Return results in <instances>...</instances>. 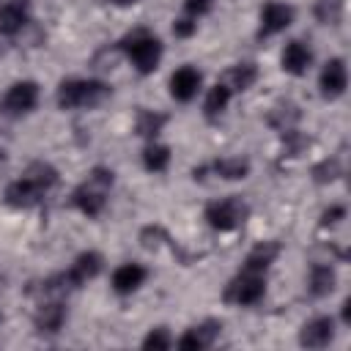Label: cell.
<instances>
[{"label":"cell","mask_w":351,"mask_h":351,"mask_svg":"<svg viewBox=\"0 0 351 351\" xmlns=\"http://www.w3.org/2000/svg\"><path fill=\"white\" fill-rule=\"evenodd\" d=\"M277 252H280V247H277L274 241H261V244H255V247L250 250V255L244 258V266H241V271L263 274V271H266V269L274 263Z\"/></svg>","instance_id":"e0dca14e"},{"label":"cell","mask_w":351,"mask_h":351,"mask_svg":"<svg viewBox=\"0 0 351 351\" xmlns=\"http://www.w3.org/2000/svg\"><path fill=\"white\" fill-rule=\"evenodd\" d=\"M41 195H44V189L38 184H33L27 176H22L5 186V203L11 208H30L41 200Z\"/></svg>","instance_id":"9c48e42d"},{"label":"cell","mask_w":351,"mask_h":351,"mask_svg":"<svg viewBox=\"0 0 351 351\" xmlns=\"http://www.w3.org/2000/svg\"><path fill=\"white\" fill-rule=\"evenodd\" d=\"M230 90L222 85V82H217L211 90H208V96H206V104H203V110H206V115L208 118H217V115H222V110L228 107V101H230Z\"/></svg>","instance_id":"cb8c5ba5"},{"label":"cell","mask_w":351,"mask_h":351,"mask_svg":"<svg viewBox=\"0 0 351 351\" xmlns=\"http://www.w3.org/2000/svg\"><path fill=\"white\" fill-rule=\"evenodd\" d=\"M25 176H27L33 184H38L44 192L58 184V170H55L52 165H47V162H33V165L25 170Z\"/></svg>","instance_id":"603a6c76"},{"label":"cell","mask_w":351,"mask_h":351,"mask_svg":"<svg viewBox=\"0 0 351 351\" xmlns=\"http://www.w3.org/2000/svg\"><path fill=\"white\" fill-rule=\"evenodd\" d=\"M335 280H337V277H335V269H332V266L315 263V266L310 269V280H307L310 293H313V296H326V293H332Z\"/></svg>","instance_id":"ffe728a7"},{"label":"cell","mask_w":351,"mask_h":351,"mask_svg":"<svg viewBox=\"0 0 351 351\" xmlns=\"http://www.w3.org/2000/svg\"><path fill=\"white\" fill-rule=\"evenodd\" d=\"M143 165H145V170H151V173H162V170L170 165V148L162 145V143H151V145L143 151Z\"/></svg>","instance_id":"7402d4cb"},{"label":"cell","mask_w":351,"mask_h":351,"mask_svg":"<svg viewBox=\"0 0 351 351\" xmlns=\"http://www.w3.org/2000/svg\"><path fill=\"white\" fill-rule=\"evenodd\" d=\"M195 30H197L195 16H181V19L173 22V33H176L178 38H189V36H195Z\"/></svg>","instance_id":"83f0119b"},{"label":"cell","mask_w":351,"mask_h":351,"mask_svg":"<svg viewBox=\"0 0 351 351\" xmlns=\"http://www.w3.org/2000/svg\"><path fill=\"white\" fill-rule=\"evenodd\" d=\"M332 337H335V321L326 318V315L310 318V321L302 326V332H299V343H302L304 348H324V346L332 343Z\"/></svg>","instance_id":"ba28073f"},{"label":"cell","mask_w":351,"mask_h":351,"mask_svg":"<svg viewBox=\"0 0 351 351\" xmlns=\"http://www.w3.org/2000/svg\"><path fill=\"white\" fill-rule=\"evenodd\" d=\"M343 321H346V324H351V299H346V302H343Z\"/></svg>","instance_id":"4dcf8cb0"},{"label":"cell","mask_w":351,"mask_h":351,"mask_svg":"<svg viewBox=\"0 0 351 351\" xmlns=\"http://www.w3.org/2000/svg\"><path fill=\"white\" fill-rule=\"evenodd\" d=\"M258 80V69L252 63H239V66H230L222 77V85L233 93V90H247L252 88V82Z\"/></svg>","instance_id":"ac0fdd59"},{"label":"cell","mask_w":351,"mask_h":351,"mask_svg":"<svg viewBox=\"0 0 351 351\" xmlns=\"http://www.w3.org/2000/svg\"><path fill=\"white\" fill-rule=\"evenodd\" d=\"M110 3H115V5H134L137 0H110Z\"/></svg>","instance_id":"1f68e13d"},{"label":"cell","mask_w":351,"mask_h":351,"mask_svg":"<svg viewBox=\"0 0 351 351\" xmlns=\"http://www.w3.org/2000/svg\"><path fill=\"white\" fill-rule=\"evenodd\" d=\"M110 186H112V170H107V167H93L90 176H88V181H82V184L74 189L71 200H74V206H77L82 214L99 217L101 208L107 206Z\"/></svg>","instance_id":"6da1fadb"},{"label":"cell","mask_w":351,"mask_h":351,"mask_svg":"<svg viewBox=\"0 0 351 351\" xmlns=\"http://www.w3.org/2000/svg\"><path fill=\"white\" fill-rule=\"evenodd\" d=\"M291 22H293V8L285 5V3H266V5L261 8V33H263V36L280 33V30H285Z\"/></svg>","instance_id":"8fae6325"},{"label":"cell","mask_w":351,"mask_h":351,"mask_svg":"<svg viewBox=\"0 0 351 351\" xmlns=\"http://www.w3.org/2000/svg\"><path fill=\"white\" fill-rule=\"evenodd\" d=\"M162 126H165V115H156V112L143 110L140 118H137V134H143V137H156Z\"/></svg>","instance_id":"484cf974"},{"label":"cell","mask_w":351,"mask_h":351,"mask_svg":"<svg viewBox=\"0 0 351 351\" xmlns=\"http://www.w3.org/2000/svg\"><path fill=\"white\" fill-rule=\"evenodd\" d=\"M110 96V88L99 80H63L58 85V107L77 110V107H99Z\"/></svg>","instance_id":"7a4b0ae2"},{"label":"cell","mask_w":351,"mask_h":351,"mask_svg":"<svg viewBox=\"0 0 351 351\" xmlns=\"http://www.w3.org/2000/svg\"><path fill=\"white\" fill-rule=\"evenodd\" d=\"M318 85H321V93H324L326 99H337V96H343V93H346V85H348L346 60H343V58H332V60L324 66Z\"/></svg>","instance_id":"52a82bcc"},{"label":"cell","mask_w":351,"mask_h":351,"mask_svg":"<svg viewBox=\"0 0 351 351\" xmlns=\"http://www.w3.org/2000/svg\"><path fill=\"white\" fill-rule=\"evenodd\" d=\"M266 293V282H263V274H252V271H241L239 277H233L228 285H225V302L230 304H258Z\"/></svg>","instance_id":"5b68a950"},{"label":"cell","mask_w":351,"mask_h":351,"mask_svg":"<svg viewBox=\"0 0 351 351\" xmlns=\"http://www.w3.org/2000/svg\"><path fill=\"white\" fill-rule=\"evenodd\" d=\"M343 217H346V208L343 206H332V208H326L321 214V225H337Z\"/></svg>","instance_id":"f546056e"},{"label":"cell","mask_w":351,"mask_h":351,"mask_svg":"<svg viewBox=\"0 0 351 351\" xmlns=\"http://www.w3.org/2000/svg\"><path fill=\"white\" fill-rule=\"evenodd\" d=\"M282 69L288 71V74H293V77H299V74H304L307 69H310V63H313V52H310V47L304 44V41H288L285 44V49H282Z\"/></svg>","instance_id":"9a60e30c"},{"label":"cell","mask_w":351,"mask_h":351,"mask_svg":"<svg viewBox=\"0 0 351 351\" xmlns=\"http://www.w3.org/2000/svg\"><path fill=\"white\" fill-rule=\"evenodd\" d=\"M143 348H154V351H165V348H170V335H167V329H151L148 332V337L143 340Z\"/></svg>","instance_id":"4316f807"},{"label":"cell","mask_w":351,"mask_h":351,"mask_svg":"<svg viewBox=\"0 0 351 351\" xmlns=\"http://www.w3.org/2000/svg\"><path fill=\"white\" fill-rule=\"evenodd\" d=\"M247 214H250V208H247V203L241 200V197H236V195H230V197H225V200H217V203H208V208H206V222L214 228V230H236L244 219H247Z\"/></svg>","instance_id":"277c9868"},{"label":"cell","mask_w":351,"mask_h":351,"mask_svg":"<svg viewBox=\"0 0 351 351\" xmlns=\"http://www.w3.org/2000/svg\"><path fill=\"white\" fill-rule=\"evenodd\" d=\"M214 173L219 178H228V181H239L250 173V162L247 159H239V156H225V159H217L214 162Z\"/></svg>","instance_id":"44dd1931"},{"label":"cell","mask_w":351,"mask_h":351,"mask_svg":"<svg viewBox=\"0 0 351 351\" xmlns=\"http://www.w3.org/2000/svg\"><path fill=\"white\" fill-rule=\"evenodd\" d=\"M101 263L104 261H101L99 252H82V255H77V261L71 263L69 274H63V277H66L69 285H82V282L93 280L101 271Z\"/></svg>","instance_id":"5bb4252c"},{"label":"cell","mask_w":351,"mask_h":351,"mask_svg":"<svg viewBox=\"0 0 351 351\" xmlns=\"http://www.w3.org/2000/svg\"><path fill=\"white\" fill-rule=\"evenodd\" d=\"M219 329H222V326H219L217 321H203L200 326H192V329H186V332L181 335L178 348H184V351H203V348H208V346L217 340Z\"/></svg>","instance_id":"7c38bea8"},{"label":"cell","mask_w":351,"mask_h":351,"mask_svg":"<svg viewBox=\"0 0 351 351\" xmlns=\"http://www.w3.org/2000/svg\"><path fill=\"white\" fill-rule=\"evenodd\" d=\"M143 282H145V269L140 263H123L112 271V291L121 296L134 293Z\"/></svg>","instance_id":"2e32d148"},{"label":"cell","mask_w":351,"mask_h":351,"mask_svg":"<svg viewBox=\"0 0 351 351\" xmlns=\"http://www.w3.org/2000/svg\"><path fill=\"white\" fill-rule=\"evenodd\" d=\"M38 101V85L30 82V80H22V82H14L5 96H3V112L5 115H25L36 107Z\"/></svg>","instance_id":"8992f818"},{"label":"cell","mask_w":351,"mask_h":351,"mask_svg":"<svg viewBox=\"0 0 351 351\" xmlns=\"http://www.w3.org/2000/svg\"><path fill=\"white\" fill-rule=\"evenodd\" d=\"M211 5H214V0H184V8H186V14L189 16H203V14H208L211 11Z\"/></svg>","instance_id":"f1b7e54d"},{"label":"cell","mask_w":351,"mask_h":351,"mask_svg":"<svg viewBox=\"0 0 351 351\" xmlns=\"http://www.w3.org/2000/svg\"><path fill=\"white\" fill-rule=\"evenodd\" d=\"M27 16H30L27 0H8V3H3L0 5V33H5V36L19 33L27 25Z\"/></svg>","instance_id":"4fadbf2b"},{"label":"cell","mask_w":351,"mask_h":351,"mask_svg":"<svg viewBox=\"0 0 351 351\" xmlns=\"http://www.w3.org/2000/svg\"><path fill=\"white\" fill-rule=\"evenodd\" d=\"M121 52H126V58L134 63V69L140 74H151L156 66H159V58H162V41L156 36H151L148 30H134L129 33L121 44H118Z\"/></svg>","instance_id":"3957f363"},{"label":"cell","mask_w":351,"mask_h":351,"mask_svg":"<svg viewBox=\"0 0 351 351\" xmlns=\"http://www.w3.org/2000/svg\"><path fill=\"white\" fill-rule=\"evenodd\" d=\"M63 321H66V310L60 302H47L36 313V326L41 332H58L63 326Z\"/></svg>","instance_id":"d6986e66"},{"label":"cell","mask_w":351,"mask_h":351,"mask_svg":"<svg viewBox=\"0 0 351 351\" xmlns=\"http://www.w3.org/2000/svg\"><path fill=\"white\" fill-rule=\"evenodd\" d=\"M315 16L324 25H337L343 16V0H318L315 3Z\"/></svg>","instance_id":"d4e9b609"},{"label":"cell","mask_w":351,"mask_h":351,"mask_svg":"<svg viewBox=\"0 0 351 351\" xmlns=\"http://www.w3.org/2000/svg\"><path fill=\"white\" fill-rule=\"evenodd\" d=\"M200 71L192 69V66H181L173 71L170 77V96L178 99V101H189L197 96V88H200Z\"/></svg>","instance_id":"30bf717a"}]
</instances>
